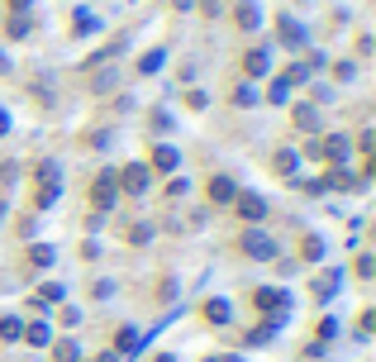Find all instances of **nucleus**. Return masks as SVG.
I'll list each match as a JSON object with an SVG mask.
<instances>
[{
    "label": "nucleus",
    "instance_id": "obj_22",
    "mask_svg": "<svg viewBox=\"0 0 376 362\" xmlns=\"http://www.w3.org/2000/svg\"><path fill=\"white\" fill-rule=\"evenodd\" d=\"M295 167V153H272V172H290Z\"/></svg>",
    "mask_w": 376,
    "mask_h": 362
},
{
    "label": "nucleus",
    "instance_id": "obj_4",
    "mask_svg": "<svg viewBox=\"0 0 376 362\" xmlns=\"http://www.w3.org/2000/svg\"><path fill=\"white\" fill-rule=\"evenodd\" d=\"M234 205H238V215H243L248 224H258V219L267 215V200H262V195H253V191H238V195H234Z\"/></svg>",
    "mask_w": 376,
    "mask_h": 362
},
{
    "label": "nucleus",
    "instance_id": "obj_11",
    "mask_svg": "<svg viewBox=\"0 0 376 362\" xmlns=\"http://www.w3.org/2000/svg\"><path fill=\"white\" fill-rule=\"evenodd\" d=\"M200 315H205L210 324H229V305H224V300H205V310H200Z\"/></svg>",
    "mask_w": 376,
    "mask_h": 362
},
{
    "label": "nucleus",
    "instance_id": "obj_21",
    "mask_svg": "<svg viewBox=\"0 0 376 362\" xmlns=\"http://www.w3.org/2000/svg\"><path fill=\"white\" fill-rule=\"evenodd\" d=\"M24 339H29L34 348H43V343H48V329H43V324H29V329H24Z\"/></svg>",
    "mask_w": 376,
    "mask_h": 362
},
{
    "label": "nucleus",
    "instance_id": "obj_10",
    "mask_svg": "<svg viewBox=\"0 0 376 362\" xmlns=\"http://www.w3.org/2000/svg\"><path fill=\"white\" fill-rule=\"evenodd\" d=\"M234 19H238V29H258V24H262V10H258L253 0H243V5L234 10Z\"/></svg>",
    "mask_w": 376,
    "mask_h": 362
},
{
    "label": "nucleus",
    "instance_id": "obj_3",
    "mask_svg": "<svg viewBox=\"0 0 376 362\" xmlns=\"http://www.w3.org/2000/svg\"><path fill=\"white\" fill-rule=\"evenodd\" d=\"M114 177H119V191H129V195H143V191L153 186V172H148L143 162H129V167H119Z\"/></svg>",
    "mask_w": 376,
    "mask_h": 362
},
{
    "label": "nucleus",
    "instance_id": "obj_1",
    "mask_svg": "<svg viewBox=\"0 0 376 362\" xmlns=\"http://www.w3.org/2000/svg\"><path fill=\"white\" fill-rule=\"evenodd\" d=\"M114 200H119V177H114V167H105V172L91 181V205L95 210H110Z\"/></svg>",
    "mask_w": 376,
    "mask_h": 362
},
{
    "label": "nucleus",
    "instance_id": "obj_17",
    "mask_svg": "<svg viewBox=\"0 0 376 362\" xmlns=\"http://www.w3.org/2000/svg\"><path fill=\"white\" fill-rule=\"evenodd\" d=\"M114 348H119V353H134V348H138V334H134V329H119V334H114Z\"/></svg>",
    "mask_w": 376,
    "mask_h": 362
},
{
    "label": "nucleus",
    "instance_id": "obj_28",
    "mask_svg": "<svg viewBox=\"0 0 376 362\" xmlns=\"http://www.w3.org/2000/svg\"><path fill=\"white\" fill-rule=\"evenodd\" d=\"M153 362H177V358H172V353H162V358H153Z\"/></svg>",
    "mask_w": 376,
    "mask_h": 362
},
{
    "label": "nucleus",
    "instance_id": "obj_8",
    "mask_svg": "<svg viewBox=\"0 0 376 362\" xmlns=\"http://www.w3.org/2000/svg\"><path fill=\"white\" fill-rule=\"evenodd\" d=\"M243 77H253V82H262V77H267V53H262V48L243 53Z\"/></svg>",
    "mask_w": 376,
    "mask_h": 362
},
{
    "label": "nucleus",
    "instance_id": "obj_6",
    "mask_svg": "<svg viewBox=\"0 0 376 362\" xmlns=\"http://www.w3.org/2000/svg\"><path fill=\"white\" fill-rule=\"evenodd\" d=\"M177 162H181V158H177V148H167V143H158V148L148 153V162H143V167H148V172H153V167H158V172H172Z\"/></svg>",
    "mask_w": 376,
    "mask_h": 362
},
{
    "label": "nucleus",
    "instance_id": "obj_2",
    "mask_svg": "<svg viewBox=\"0 0 376 362\" xmlns=\"http://www.w3.org/2000/svg\"><path fill=\"white\" fill-rule=\"evenodd\" d=\"M238 248H243L253 263H272V258H277V243H272L267 234H258V229H248V234L238 239Z\"/></svg>",
    "mask_w": 376,
    "mask_h": 362
},
{
    "label": "nucleus",
    "instance_id": "obj_18",
    "mask_svg": "<svg viewBox=\"0 0 376 362\" xmlns=\"http://www.w3.org/2000/svg\"><path fill=\"white\" fill-rule=\"evenodd\" d=\"M5 34H10V38H29V19H24V14H14V19L5 24Z\"/></svg>",
    "mask_w": 376,
    "mask_h": 362
},
{
    "label": "nucleus",
    "instance_id": "obj_16",
    "mask_svg": "<svg viewBox=\"0 0 376 362\" xmlns=\"http://www.w3.org/2000/svg\"><path fill=\"white\" fill-rule=\"evenodd\" d=\"M324 186H334V191H358V181L348 177V172H338V167L329 172V181H324Z\"/></svg>",
    "mask_w": 376,
    "mask_h": 362
},
{
    "label": "nucleus",
    "instance_id": "obj_24",
    "mask_svg": "<svg viewBox=\"0 0 376 362\" xmlns=\"http://www.w3.org/2000/svg\"><path fill=\"white\" fill-rule=\"evenodd\" d=\"M148 124H153L158 134H167V129H172V114H148Z\"/></svg>",
    "mask_w": 376,
    "mask_h": 362
},
{
    "label": "nucleus",
    "instance_id": "obj_14",
    "mask_svg": "<svg viewBox=\"0 0 376 362\" xmlns=\"http://www.w3.org/2000/svg\"><path fill=\"white\" fill-rule=\"evenodd\" d=\"M19 334H24V324H19L14 315H5V319H0V343H14Z\"/></svg>",
    "mask_w": 376,
    "mask_h": 362
},
{
    "label": "nucleus",
    "instance_id": "obj_25",
    "mask_svg": "<svg viewBox=\"0 0 376 362\" xmlns=\"http://www.w3.org/2000/svg\"><path fill=\"white\" fill-rule=\"evenodd\" d=\"M58 362H77V343H58Z\"/></svg>",
    "mask_w": 376,
    "mask_h": 362
},
{
    "label": "nucleus",
    "instance_id": "obj_15",
    "mask_svg": "<svg viewBox=\"0 0 376 362\" xmlns=\"http://www.w3.org/2000/svg\"><path fill=\"white\" fill-rule=\"evenodd\" d=\"M158 67H162V48H153V53H143V58H138V72H143V77H153Z\"/></svg>",
    "mask_w": 376,
    "mask_h": 362
},
{
    "label": "nucleus",
    "instance_id": "obj_23",
    "mask_svg": "<svg viewBox=\"0 0 376 362\" xmlns=\"http://www.w3.org/2000/svg\"><path fill=\"white\" fill-rule=\"evenodd\" d=\"M334 77H338V82H353V77H358V67H353V62H338V67H334Z\"/></svg>",
    "mask_w": 376,
    "mask_h": 362
},
{
    "label": "nucleus",
    "instance_id": "obj_20",
    "mask_svg": "<svg viewBox=\"0 0 376 362\" xmlns=\"http://www.w3.org/2000/svg\"><path fill=\"white\" fill-rule=\"evenodd\" d=\"M29 263H34V267H53V248H43V243L29 248Z\"/></svg>",
    "mask_w": 376,
    "mask_h": 362
},
{
    "label": "nucleus",
    "instance_id": "obj_19",
    "mask_svg": "<svg viewBox=\"0 0 376 362\" xmlns=\"http://www.w3.org/2000/svg\"><path fill=\"white\" fill-rule=\"evenodd\" d=\"M58 200V186H38V195H34V210H48Z\"/></svg>",
    "mask_w": 376,
    "mask_h": 362
},
{
    "label": "nucleus",
    "instance_id": "obj_9",
    "mask_svg": "<svg viewBox=\"0 0 376 362\" xmlns=\"http://www.w3.org/2000/svg\"><path fill=\"white\" fill-rule=\"evenodd\" d=\"M290 119H295V129L319 134V110H314V105H295V114H290Z\"/></svg>",
    "mask_w": 376,
    "mask_h": 362
},
{
    "label": "nucleus",
    "instance_id": "obj_13",
    "mask_svg": "<svg viewBox=\"0 0 376 362\" xmlns=\"http://www.w3.org/2000/svg\"><path fill=\"white\" fill-rule=\"evenodd\" d=\"M319 253H324V243H319L314 234H305V239H300V258H305V263H319Z\"/></svg>",
    "mask_w": 376,
    "mask_h": 362
},
{
    "label": "nucleus",
    "instance_id": "obj_26",
    "mask_svg": "<svg viewBox=\"0 0 376 362\" xmlns=\"http://www.w3.org/2000/svg\"><path fill=\"white\" fill-rule=\"evenodd\" d=\"M186 191H190V181H181V177L167 181V195H186Z\"/></svg>",
    "mask_w": 376,
    "mask_h": 362
},
{
    "label": "nucleus",
    "instance_id": "obj_5",
    "mask_svg": "<svg viewBox=\"0 0 376 362\" xmlns=\"http://www.w3.org/2000/svg\"><path fill=\"white\" fill-rule=\"evenodd\" d=\"M253 305H258V310H267L272 319H281V315H286V291L267 286V291H258V295H253Z\"/></svg>",
    "mask_w": 376,
    "mask_h": 362
},
{
    "label": "nucleus",
    "instance_id": "obj_12",
    "mask_svg": "<svg viewBox=\"0 0 376 362\" xmlns=\"http://www.w3.org/2000/svg\"><path fill=\"white\" fill-rule=\"evenodd\" d=\"M277 29H281V38L290 43V48H295V43H305V29H300L295 19H286V14H281V24H277Z\"/></svg>",
    "mask_w": 376,
    "mask_h": 362
},
{
    "label": "nucleus",
    "instance_id": "obj_27",
    "mask_svg": "<svg viewBox=\"0 0 376 362\" xmlns=\"http://www.w3.org/2000/svg\"><path fill=\"white\" fill-rule=\"evenodd\" d=\"M29 5H34V0H10V10H14V14H24Z\"/></svg>",
    "mask_w": 376,
    "mask_h": 362
},
{
    "label": "nucleus",
    "instance_id": "obj_7",
    "mask_svg": "<svg viewBox=\"0 0 376 362\" xmlns=\"http://www.w3.org/2000/svg\"><path fill=\"white\" fill-rule=\"evenodd\" d=\"M234 195H238V181L234 177H210V200L214 205H229Z\"/></svg>",
    "mask_w": 376,
    "mask_h": 362
}]
</instances>
